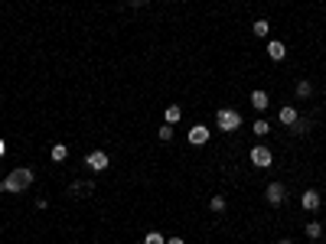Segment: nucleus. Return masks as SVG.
Returning a JSON list of instances; mask_svg holds the SVG:
<instances>
[{
  "instance_id": "f257e3e1",
  "label": "nucleus",
  "mask_w": 326,
  "mask_h": 244,
  "mask_svg": "<svg viewBox=\"0 0 326 244\" xmlns=\"http://www.w3.org/2000/svg\"><path fill=\"white\" fill-rule=\"evenodd\" d=\"M26 186H33V169H13L0 182V192H23Z\"/></svg>"
},
{
  "instance_id": "f03ea898",
  "label": "nucleus",
  "mask_w": 326,
  "mask_h": 244,
  "mask_svg": "<svg viewBox=\"0 0 326 244\" xmlns=\"http://www.w3.org/2000/svg\"><path fill=\"white\" fill-rule=\"evenodd\" d=\"M238 124H242V114L235 108H222L215 114V127L222 130V134H232V130H238Z\"/></svg>"
},
{
  "instance_id": "7ed1b4c3",
  "label": "nucleus",
  "mask_w": 326,
  "mask_h": 244,
  "mask_svg": "<svg viewBox=\"0 0 326 244\" xmlns=\"http://www.w3.org/2000/svg\"><path fill=\"white\" fill-rule=\"evenodd\" d=\"M108 153H104V150H92V153H88L85 156V166L88 169H95V173H101V169H108Z\"/></svg>"
},
{
  "instance_id": "20e7f679",
  "label": "nucleus",
  "mask_w": 326,
  "mask_h": 244,
  "mask_svg": "<svg viewBox=\"0 0 326 244\" xmlns=\"http://www.w3.org/2000/svg\"><path fill=\"white\" fill-rule=\"evenodd\" d=\"M251 163L261 166V169H268L271 163H274V153H271L268 147H251Z\"/></svg>"
},
{
  "instance_id": "39448f33",
  "label": "nucleus",
  "mask_w": 326,
  "mask_h": 244,
  "mask_svg": "<svg viewBox=\"0 0 326 244\" xmlns=\"http://www.w3.org/2000/svg\"><path fill=\"white\" fill-rule=\"evenodd\" d=\"M264 199H268V205H284V182H268V192H264Z\"/></svg>"
},
{
  "instance_id": "423d86ee",
  "label": "nucleus",
  "mask_w": 326,
  "mask_h": 244,
  "mask_svg": "<svg viewBox=\"0 0 326 244\" xmlns=\"http://www.w3.org/2000/svg\"><path fill=\"white\" fill-rule=\"evenodd\" d=\"M209 140V127H202V124H196V127H189V143H196V147H202Z\"/></svg>"
},
{
  "instance_id": "0eeeda50",
  "label": "nucleus",
  "mask_w": 326,
  "mask_h": 244,
  "mask_svg": "<svg viewBox=\"0 0 326 244\" xmlns=\"http://www.w3.org/2000/svg\"><path fill=\"white\" fill-rule=\"evenodd\" d=\"M268 56L274 59V62H280V59L287 56V46H284L280 39H271V42H268Z\"/></svg>"
},
{
  "instance_id": "6e6552de",
  "label": "nucleus",
  "mask_w": 326,
  "mask_h": 244,
  "mask_svg": "<svg viewBox=\"0 0 326 244\" xmlns=\"http://www.w3.org/2000/svg\"><path fill=\"white\" fill-rule=\"evenodd\" d=\"M303 208L307 212H316V208H320V192H316V189H307L303 192Z\"/></svg>"
},
{
  "instance_id": "1a4fd4ad",
  "label": "nucleus",
  "mask_w": 326,
  "mask_h": 244,
  "mask_svg": "<svg viewBox=\"0 0 326 244\" xmlns=\"http://www.w3.org/2000/svg\"><path fill=\"white\" fill-rule=\"evenodd\" d=\"M268 101H271L268 91H261V88L251 91V108H254V111H264V108H268Z\"/></svg>"
},
{
  "instance_id": "9d476101",
  "label": "nucleus",
  "mask_w": 326,
  "mask_h": 244,
  "mask_svg": "<svg viewBox=\"0 0 326 244\" xmlns=\"http://www.w3.org/2000/svg\"><path fill=\"white\" fill-rule=\"evenodd\" d=\"M280 124H290V127L297 124V111L290 108V104H287V108H280Z\"/></svg>"
},
{
  "instance_id": "9b49d317",
  "label": "nucleus",
  "mask_w": 326,
  "mask_h": 244,
  "mask_svg": "<svg viewBox=\"0 0 326 244\" xmlns=\"http://www.w3.org/2000/svg\"><path fill=\"white\" fill-rule=\"evenodd\" d=\"M49 156H52V160H56V163H62L66 156H69V147H66V143H56V147H52V150H49Z\"/></svg>"
},
{
  "instance_id": "f8f14e48",
  "label": "nucleus",
  "mask_w": 326,
  "mask_h": 244,
  "mask_svg": "<svg viewBox=\"0 0 326 244\" xmlns=\"http://www.w3.org/2000/svg\"><path fill=\"white\" fill-rule=\"evenodd\" d=\"M166 124H176V120H180L183 117V111H180V104H170V108H166Z\"/></svg>"
},
{
  "instance_id": "ddd939ff",
  "label": "nucleus",
  "mask_w": 326,
  "mask_h": 244,
  "mask_svg": "<svg viewBox=\"0 0 326 244\" xmlns=\"http://www.w3.org/2000/svg\"><path fill=\"white\" fill-rule=\"evenodd\" d=\"M268 30H271L268 20H254V26H251V33H254V36H268Z\"/></svg>"
},
{
  "instance_id": "4468645a",
  "label": "nucleus",
  "mask_w": 326,
  "mask_h": 244,
  "mask_svg": "<svg viewBox=\"0 0 326 244\" xmlns=\"http://www.w3.org/2000/svg\"><path fill=\"white\" fill-rule=\"evenodd\" d=\"M320 234H323V228H320V222H310V225H307V238H320Z\"/></svg>"
},
{
  "instance_id": "2eb2a0df",
  "label": "nucleus",
  "mask_w": 326,
  "mask_h": 244,
  "mask_svg": "<svg viewBox=\"0 0 326 244\" xmlns=\"http://www.w3.org/2000/svg\"><path fill=\"white\" fill-rule=\"evenodd\" d=\"M310 91H313L310 82H300V85H297V98H310Z\"/></svg>"
},
{
  "instance_id": "dca6fc26",
  "label": "nucleus",
  "mask_w": 326,
  "mask_h": 244,
  "mask_svg": "<svg viewBox=\"0 0 326 244\" xmlns=\"http://www.w3.org/2000/svg\"><path fill=\"white\" fill-rule=\"evenodd\" d=\"M209 208H212V212H222V208H225V199H222V196H212V202H209Z\"/></svg>"
},
{
  "instance_id": "f3484780",
  "label": "nucleus",
  "mask_w": 326,
  "mask_h": 244,
  "mask_svg": "<svg viewBox=\"0 0 326 244\" xmlns=\"http://www.w3.org/2000/svg\"><path fill=\"white\" fill-rule=\"evenodd\" d=\"M160 140H163V143L173 140V124H163V127H160Z\"/></svg>"
},
{
  "instance_id": "a211bd4d",
  "label": "nucleus",
  "mask_w": 326,
  "mask_h": 244,
  "mask_svg": "<svg viewBox=\"0 0 326 244\" xmlns=\"http://www.w3.org/2000/svg\"><path fill=\"white\" fill-rule=\"evenodd\" d=\"M92 189H95L92 182H75V186H72V192H85V196H88V192H92Z\"/></svg>"
},
{
  "instance_id": "6ab92c4d",
  "label": "nucleus",
  "mask_w": 326,
  "mask_h": 244,
  "mask_svg": "<svg viewBox=\"0 0 326 244\" xmlns=\"http://www.w3.org/2000/svg\"><path fill=\"white\" fill-rule=\"evenodd\" d=\"M144 244H166V241H163V234L150 231V234H147V238H144Z\"/></svg>"
},
{
  "instance_id": "aec40b11",
  "label": "nucleus",
  "mask_w": 326,
  "mask_h": 244,
  "mask_svg": "<svg viewBox=\"0 0 326 244\" xmlns=\"http://www.w3.org/2000/svg\"><path fill=\"white\" fill-rule=\"evenodd\" d=\"M290 130H297V134H307V130H310V124H307V120H303V117H297V124H294V127H290Z\"/></svg>"
},
{
  "instance_id": "412c9836",
  "label": "nucleus",
  "mask_w": 326,
  "mask_h": 244,
  "mask_svg": "<svg viewBox=\"0 0 326 244\" xmlns=\"http://www.w3.org/2000/svg\"><path fill=\"white\" fill-rule=\"evenodd\" d=\"M254 134H258V137L268 134V120H254Z\"/></svg>"
},
{
  "instance_id": "4be33fe9",
  "label": "nucleus",
  "mask_w": 326,
  "mask_h": 244,
  "mask_svg": "<svg viewBox=\"0 0 326 244\" xmlns=\"http://www.w3.org/2000/svg\"><path fill=\"white\" fill-rule=\"evenodd\" d=\"M166 244H186V241H183V238H170V241H166Z\"/></svg>"
},
{
  "instance_id": "5701e85b",
  "label": "nucleus",
  "mask_w": 326,
  "mask_h": 244,
  "mask_svg": "<svg viewBox=\"0 0 326 244\" xmlns=\"http://www.w3.org/2000/svg\"><path fill=\"white\" fill-rule=\"evenodd\" d=\"M4 153H7V143H4V140H0V156H4Z\"/></svg>"
},
{
  "instance_id": "b1692460",
  "label": "nucleus",
  "mask_w": 326,
  "mask_h": 244,
  "mask_svg": "<svg viewBox=\"0 0 326 244\" xmlns=\"http://www.w3.org/2000/svg\"><path fill=\"white\" fill-rule=\"evenodd\" d=\"M134 4H147V0H134Z\"/></svg>"
},
{
  "instance_id": "393cba45",
  "label": "nucleus",
  "mask_w": 326,
  "mask_h": 244,
  "mask_svg": "<svg viewBox=\"0 0 326 244\" xmlns=\"http://www.w3.org/2000/svg\"><path fill=\"white\" fill-rule=\"evenodd\" d=\"M280 244H294V241H280Z\"/></svg>"
}]
</instances>
